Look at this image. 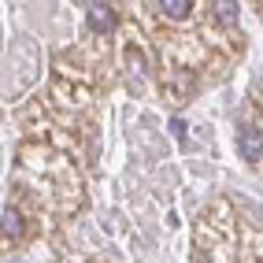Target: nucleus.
<instances>
[{"label": "nucleus", "instance_id": "nucleus-2", "mask_svg": "<svg viewBox=\"0 0 263 263\" xmlns=\"http://www.w3.org/2000/svg\"><path fill=\"white\" fill-rule=\"evenodd\" d=\"M89 26L97 33H111L115 30V8L111 4H93L89 8Z\"/></svg>", "mask_w": 263, "mask_h": 263}, {"label": "nucleus", "instance_id": "nucleus-3", "mask_svg": "<svg viewBox=\"0 0 263 263\" xmlns=\"http://www.w3.org/2000/svg\"><path fill=\"white\" fill-rule=\"evenodd\" d=\"M156 8H160V11L167 15V19H189V11H193L189 0H160Z\"/></svg>", "mask_w": 263, "mask_h": 263}, {"label": "nucleus", "instance_id": "nucleus-6", "mask_svg": "<svg viewBox=\"0 0 263 263\" xmlns=\"http://www.w3.org/2000/svg\"><path fill=\"white\" fill-rule=\"evenodd\" d=\"M259 15H263V4H259Z\"/></svg>", "mask_w": 263, "mask_h": 263}, {"label": "nucleus", "instance_id": "nucleus-1", "mask_svg": "<svg viewBox=\"0 0 263 263\" xmlns=\"http://www.w3.org/2000/svg\"><path fill=\"white\" fill-rule=\"evenodd\" d=\"M237 152H241L249 163H259V160H263V137H259L256 126H241V130H237Z\"/></svg>", "mask_w": 263, "mask_h": 263}, {"label": "nucleus", "instance_id": "nucleus-5", "mask_svg": "<svg viewBox=\"0 0 263 263\" xmlns=\"http://www.w3.org/2000/svg\"><path fill=\"white\" fill-rule=\"evenodd\" d=\"M212 8H215V15L222 23H237V8L241 4H234V0H219V4H212Z\"/></svg>", "mask_w": 263, "mask_h": 263}, {"label": "nucleus", "instance_id": "nucleus-4", "mask_svg": "<svg viewBox=\"0 0 263 263\" xmlns=\"http://www.w3.org/2000/svg\"><path fill=\"white\" fill-rule=\"evenodd\" d=\"M4 237L8 241H19L23 237V215L15 208H4Z\"/></svg>", "mask_w": 263, "mask_h": 263}]
</instances>
